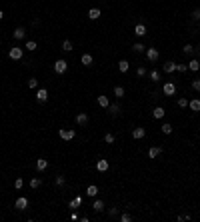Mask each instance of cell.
Wrapping results in <instances>:
<instances>
[{
  "mask_svg": "<svg viewBox=\"0 0 200 222\" xmlns=\"http://www.w3.org/2000/svg\"><path fill=\"white\" fill-rule=\"evenodd\" d=\"M110 168V164H108V160H104V158H100L98 162H96V170L98 172H106V170Z\"/></svg>",
  "mask_w": 200,
  "mask_h": 222,
  "instance_id": "8992f818",
  "label": "cell"
},
{
  "mask_svg": "<svg viewBox=\"0 0 200 222\" xmlns=\"http://www.w3.org/2000/svg\"><path fill=\"white\" fill-rule=\"evenodd\" d=\"M114 96L122 98V96H124V88H122V86H114Z\"/></svg>",
  "mask_w": 200,
  "mask_h": 222,
  "instance_id": "83f0119b",
  "label": "cell"
},
{
  "mask_svg": "<svg viewBox=\"0 0 200 222\" xmlns=\"http://www.w3.org/2000/svg\"><path fill=\"white\" fill-rule=\"evenodd\" d=\"M66 70H68V62H66L64 58H58V60L54 62V72H56V74H64Z\"/></svg>",
  "mask_w": 200,
  "mask_h": 222,
  "instance_id": "6da1fadb",
  "label": "cell"
},
{
  "mask_svg": "<svg viewBox=\"0 0 200 222\" xmlns=\"http://www.w3.org/2000/svg\"><path fill=\"white\" fill-rule=\"evenodd\" d=\"M188 70H194V72H198V70H200V62H198L196 58L188 62Z\"/></svg>",
  "mask_w": 200,
  "mask_h": 222,
  "instance_id": "cb8c5ba5",
  "label": "cell"
},
{
  "mask_svg": "<svg viewBox=\"0 0 200 222\" xmlns=\"http://www.w3.org/2000/svg\"><path fill=\"white\" fill-rule=\"evenodd\" d=\"M92 208H94V212H102V210H104V202H102V200H94Z\"/></svg>",
  "mask_w": 200,
  "mask_h": 222,
  "instance_id": "d4e9b609",
  "label": "cell"
},
{
  "mask_svg": "<svg viewBox=\"0 0 200 222\" xmlns=\"http://www.w3.org/2000/svg\"><path fill=\"white\" fill-rule=\"evenodd\" d=\"M12 36H14L16 40H22V38L26 36V30H24V28H16V30L12 32Z\"/></svg>",
  "mask_w": 200,
  "mask_h": 222,
  "instance_id": "ac0fdd59",
  "label": "cell"
},
{
  "mask_svg": "<svg viewBox=\"0 0 200 222\" xmlns=\"http://www.w3.org/2000/svg\"><path fill=\"white\" fill-rule=\"evenodd\" d=\"M162 90H164L166 96H174V92H176V84H174V82H166Z\"/></svg>",
  "mask_w": 200,
  "mask_h": 222,
  "instance_id": "5b68a950",
  "label": "cell"
},
{
  "mask_svg": "<svg viewBox=\"0 0 200 222\" xmlns=\"http://www.w3.org/2000/svg\"><path fill=\"white\" fill-rule=\"evenodd\" d=\"M128 68H130V62H128V60H120V62H118V70H120V72H128Z\"/></svg>",
  "mask_w": 200,
  "mask_h": 222,
  "instance_id": "7402d4cb",
  "label": "cell"
},
{
  "mask_svg": "<svg viewBox=\"0 0 200 222\" xmlns=\"http://www.w3.org/2000/svg\"><path fill=\"white\" fill-rule=\"evenodd\" d=\"M150 80H152V82H158V80H160V72H158V70H152V72H150Z\"/></svg>",
  "mask_w": 200,
  "mask_h": 222,
  "instance_id": "4dcf8cb0",
  "label": "cell"
},
{
  "mask_svg": "<svg viewBox=\"0 0 200 222\" xmlns=\"http://www.w3.org/2000/svg\"><path fill=\"white\" fill-rule=\"evenodd\" d=\"M64 176H56V186H64Z\"/></svg>",
  "mask_w": 200,
  "mask_h": 222,
  "instance_id": "b9f144b4",
  "label": "cell"
},
{
  "mask_svg": "<svg viewBox=\"0 0 200 222\" xmlns=\"http://www.w3.org/2000/svg\"><path fill=\"white\" fill-rule=\"evenodd\" d=\"M134 34L138 36V38L146 36V26H144V24H136V26H134Z\"/></svg>",
  "mask_w": 200,
  "mask_h": 222,
  "instance_id": "8fae6325",
  "label": "cell"
},
{
  "mask_svg": "<svg viewBox=\"0 0 200 222\" xmlns=\"http://www.w3.org/2000/svg\"><path fill=\"white\" fill-rule=\"evenodd\" d=\"M144 136H146V130H144V128H140V126L132 130V138H134V140H142Z\"/></svg>",
  "mask_w": 200,
  "mask_h": 222,
  "instance_id": "52a82bcc",
  "label": "cell"
},
{
  "mask_svg": "<svg viewBox=\"0 0 200 222\" xmlns=\"http://www.w3.org/2000/svg\"><path fill=\"white\" fill-rule=\"evenodd\" d=\"M88 18H90V20H98V18H100V8H90V10H88Z\"/></svg>",
  "mask_w": 200,
  "mask_h": 222,
  "instance_id": "9a60e30c",
  "label": "cell"
},
{
  "mask_svg": "<svg viewBox=\"0 0 200 222\" xmlns=\"http://www.w3.org/2000/svg\"><path fill=\"white\" fill-rule=\"evenodd\" d=\"M80 62H82L84 66H92V62H94L92 54H82V58H80Z\"/></svg>",
  "mask_w": 200,
  "mask_h": 222,
  "instance_id": "e0dca14e",
  "label": "cell"
},
{
  "mask_svg": "<svg viewBox=\"0 0 200 222\" xmlns=\"http://www.w3.org/2000/svg\"><path fill=\"white\" fill-rule=\"evenodd\" d=\"M178 106H180V108H186V106H188V100H186V98H180V100H178Z\"/></svg>",
  "mask_w": 200,
  "mask_h": 222,
  "instance_id": "60d3db41",
  "label": "cell"
},
{
  "mask_svg": "<svg viewBox=\"0 0 200 222\" xmlns=\"http://www.w3.org/2000/svg\"><path fill=\"white\" fill-rule=\"evenodd\" d=\"M114 140H116V138H114V134H110V132L104 134V142H106V144H114Z\"/></svg>",
  "mask_w": 200,
  "mask_h": 222,
  "instance_id": "d6a6232c",
  "label": "cell"
},
{
  "mask_svg": "<svg viewBox=\"0 0 200 222\" xmlns=\"http://www.w3.org/2000/svg\"><path fill=\"white\" fill-rule=\"evenodd\" d=\"M120 110H122V108L118 106V104H110V106H108V114H110V116H118V114H120Z\"/></svg>",
  "mask_w": 200,
  "mask_h": 222,
  "instance_id": "2e32d148",
  "label": "cell"
},
{
  "mask_svg": "<svg viewBox=\"0 0 200 222\" xmlns=\"http://www.w3.org/2000/svg\"><path fill=\"white\" fill-rule=\"evenodd\" d=\"M192 88H194V90H198V92H200V80H192Z\"/></svg>",
  "mask_w": 200,
  "mask_h": 222,
  "instance_id": "7bdbcfd3",
  "label": "cell"
},
{
  "mask_svg": "<svg viewBox=\"0 0 200 222\" xmlns=\"http://www.w3.org/2000/svg\"><path fill=\"white\" fill-rule=\"evenodd\" d=\"M40 184H42L40 178H32V180H30V188H38Z\"/></svg>",
  "mask_w": 200,
  "mask_h": 222,
  "instance_id": "836d02e7",
  "label": "cell"
},
{
  "mask_svg": "<svg viewBox=\"0 0 200 222\" xmlns=\"http://www.w3.org/2000/svg\"><path fill=\"white\" fill-rule=\"evenodd\" d=\"M120 220H122V222H130V220H132V214H128V212H124V214L120 216Z\"/></svg>",
  "mask_w": 200,
  "mask_h": 222,
  "instance_id": "8d00e7d4",
  "label": "cell"
},
{
  "mask_svg": "<svg viewBox=\"0 0 200 222\" xmlns=\"http://www.w3.org/2000/svg\"><path fill=\"white\" fill-rule=\"evenodd\" d=\"M14 206H16V208L18 210H26V206H28V198H24V196H20V198H18V200H16V204H14Z\"/></svg>",
  "mask_w": 200,
  "mask_h": 222,
  "instance_id": "9c48e42d",
  "label": "cell"
},
{
  "mask_svg": "<svg viewBox=\"0 0 200 222\" xmlns=\"http://www.w3.org/2000/svg\"><path fill=\"white\" fill-rule=\"evenodd\" d=\"M62 50H64V52H70V50H72V42H70V40H64V42H62Z\"/></svg>",
  "mask_w": 200,
  "mask_h": 222,
  "instance_id": "1f68e13d",
  "label": "cell"
},
{
  "mask_svg": "<svg viewBox=\"0 0 200 222\" xmlns=\"http://www.w3.org/2000/svg\"><path fill=\"white\" fill-rule=\"evenodd\" d=\"M8 56H10L12 60H22V56H24V50H22L20 46H12V48L8 50Z\"/></svg>",
  "mask_w": 200,
  "mask_h": 222,
  "instance_id": "7a4b0ae2",
  "label": "cell"
},
{
  "mask_svg": "<svg viewBox=\"0 0 200 222\" xmlns=\"http://www.w3.org/2000/svg\"><path fill=\"white\" fill-rule=\"evenodd\" d=\"M188 64H176V72H186Z\"/></svg>",
  "mask_w": 200,
  "mask_h": 222,
  "instance_id": "d590c367",
  "label": "cell"
},
{
  "mask_svg": "<svg viewBox=\"0 0 200 222\" xmlns=\"http://www.w3.org/2000/svg\"><path fill=\"white\" fill-rule=\"evenodd\" d=\"M132 50H134V52H144L146 46H144V44H140V42H136V44H132Z\"/></svg>",
  "mask_w": 200,
  "mask_h": 222,
  "instance_id": "4316f807",
  "label": "cell"
},
{
  "mask_svg": "<svg viewBox=\"0 0 200 222\" xmlns=\"http://www.w3.org/2000/svg\"><path fill=\"white\" fill-rule=\"evenodd\" d=\"M14 186H16L18 190H20V188L24 186V180H22V178H16V182H14Z\"/></svg>",
  "mask_w": 200,
  "mask_h": 222,
  "instance_id": "ab89813d",
  "label": "cell"
},
{
  "mask_svg": "<svg viewBox=\"0 0 200 222\" xmlns=\"http://www.w3.org/2000/svg\"><path fill=\"white\" fill-rule=\"evenodd\" d=\"M2 18H4V12H2V10H0V20H2Z\"/></svg>",
  "mask_w": 200,
  "mask_h": 222,
  "instance_id": "bcb514c9",
  "label": "cell"
},
{
  "mask_svg": "<svg viewBox=\"0 0 200 222\" xmlns=\"http://www.w3.org/2000/svg\"><path fill=\"white\" fill-rule=\"evenodd\" d=\"M80 204H82V198H80V196H76L74 200H70V208H72V210H74V208H78Z\"/></svg>",
  "mask_w": 200,
  "mask_h": 222,
  "instance_id": "484cf974",
  "label": "cell"
},
{
  "mask_svg": "<svg viewBox=\"0 0 200 222\" xmlns=\"http://www.w3.org/2000/svg\"><path fill=\"white\" fill-rule=\"evenodd\" d=\"M182 50H184V54H194V46L192 44H186Z\"/></svg>",
  "mask_w": 200,
  "mask_h": 222,
  "instance_id": "e575fe53",
  "label": "cell"
},
{
  "mask_svg": "<svg viewBox=\"0 0 200 222\" xmlns=\"http://www.w3.org/2000/svg\"><path fill=\"white\" fill-rule=\"evenodd\" d=\"M160 152H162V148H160V146H150V148H148V158H156Z\"/></svg>",
  "mask_w": 200,
  "mask_h": 222,
  "instance_id": "4fadbf2b",
  "label": "cell"
},
{
  "mask_svg": "<svg viewBox=\"0 0 200 222\" xmlns=\"http://www.w3.org/2000/svg\"><path fill=\"white\" fill-rule=\"evenodd\" d=\"M158 50L156 48H146V58L150 60V62H156V60H158Z\"/></svg>",
  "mask_w": 200,
  "mask_h": 222,
  "instance_id": "277c9868",
  "label": "cell"
},
{
  "mask_svg": "<svg viewBox=\"0 0 200 222\" xmlns=\"http://www.w3.org/2000/svg\"><path fill=\"white\" fill-rule=\"evenodd\" d=\"M188 106H190V110H192V112H200V100H196V98H194V100H190Z\"/></svg>",
  "mask_w": 200,
  "mask_h": 222,
  "instance_id": "d6986e66",
  "label": "cell"
},
{
  "mask_svg": "<svg viewBox=\"0 0 200 222\" xmlns=\"http://www.w3.org/2000/svg\"><path fill=\"white\" fill-rule=\"evenodd\" d=\"M108 214H110L112 218H114V216H118V208H110V210H108Z\"/></svg>",
  "mask_w": 200,
  "mask_h": 222,
  "instance_id": "f6af8a7d",
  "label": "cell"
},
{
  "mask_svg": "<svg viewBox=\"0 0 200 222\" xmlns=\"http://www.w3.org/2000/svg\"><path fill=\"white\" fill-rule=\"evenodd\" d=\"M152 116L158 118V120H160V118H164V108H162V106H156L154 112H152Z\"/></svg>",
  "mask_w": 200,
  "mask_h": 222,
  "instance_id": "603a6c76",
  "label": "cell"
},
{
  "mask_svg": "<svg viewBox=\"0 0 200 222\" xmlns=\"http://www.w3.org/2000/svg\"><path fill=\"white\" fill-rule=\"evenodd\" d=\"M192 18H194V20H198V18H200V8H196V10L192 12Z\"/></svg>",
  "mask_w": 200,
  "mask_h": 222,
  "instance_id": "ee69618b",
  "label": "cell"
},
{
  "mask_svg": "<svg viewBox=\"0 0 200 222\" xmlns=\"http://www.w3.org/2000/svg\"><path fill=\"white\" fill-rule=\"evenodd\" d=\"M36 100H38V102H46V100H48V90L40 88V90L36 92Z\"/></svg>",
  "mask_w": 200,
  "mask_h": 222,
  "instance_id": "30bf717a",
  "label": "cell"
},
{
  "mask_svg": "<svg viewBox=\"0 0 200 222\" xmlns=\"http://www.w3.org/2000/svg\"><path fill=\"white\" fill-rule=\"evenodd\" d=\"M36 48H38V46H36V42H34V40H28V42H26V50H30V52H34Z\"/></svg>",
  "mask_w": 200,
  "mask_h": 222,
  "instance_id": "f546056e",
  "label": "cell"
},
{
  "mask_svg": "<svg viewBox=\"0 0 200 222\" xmlns=\"http://www.w3.org/2000/svg\"><path fill=\"white\" fill-rule=\"evenodd\" d=\"M164 72H166V74L176 72V62H166V64H164Z\"/></svg>",
  "mask_w": 200,
  "mask_h": 222,
  "instance_id": "ffe728a7",
  "label": "cell"
},
{
  "mask_svg": "<svg viewBox=\"0 0 200 222\" xmlns=\"http://www.w3.org/2000/svg\"><path fill=\"white\" fill-rule=\"evenodd\" d=\"M86 196H90V198L98 196V186H96V184H90V186L86 188Z\"/></svg>",
  "mask_w": 200,
  "mask_h": 222,
  "instance_id": "5bb4252c",
  "label": "cell"
},
{
  "mask_svg": "<svg viewBox=\"0 0 200 222\" xmlns=\"http://www.w3.org/2000/svg\"><path fill=\"white\" fill-rule=\"evenodd\" d=\"M98 104L102 106V108H108V106H110V100H108V96H102V94H100V96H98Z\"/></svg>",
  "mask_w": 200,
  "mask_h": 222,
  "instance_id": "44dd1931",
  "label": "cell"
},
{
  "mask_svg": "<svg viewBox=\"0 0 200 222\" xmlns=\"http://www.w3.org/2000/svg\"><path fill=\"white\" fill-rule=\"evenodd\" d=\"M58 136H60L62 140H66V142H70V140H72L74 136H76V132H74L72 128H70V130H66V128H60V130H58Z\"/></svg>",
  "mask_w": 200,
  "mask_h": 222,
  "instance_id": "3957f363",
  "label": "cell"
},
{
  "mask_svg": "<svg viewBox=\"0 0 200 222\" xmlns=\"http://www.w3.org/2000/svg\"><path fill=\"white\" fill-rule=\"evenodd\" d=\"M160 130H162L164 134H170V132H172V124H168V122H164V124L160 126Z\"/></svg>",
  "mask_w": 200,
  "mask_h": 222,
  "instance_id": "f1b7e54d",
  "label": "cell"
},
{
  "mask_svg": "<svg viewBox=\"0 0 200 222\" xmlns=\"http://www.w3.org/2000/svg\"><path fill=\"white\" fill-rule=\"evenodd\" d=\"M38 86V80L36 78H30V80H28V88H36Z\"/></svg>",
  "mask_w": 200,
  "mask_h": 222,
  "instance_id": "74e56055",
  "label": "cell"
},
{
  "mask_svg": "<svg viewBox=\"0 0 200 222\" xmlns=\"http://www.w3.org/2000/svg\"><path fill=\"white\" fill-rule=\"evenodd\" d=\"M136 74H138L140 78H142V76H146V68H144V66H140V68L136 70Z\"/></svg>",
  "mask_w": 200,
  "mask_h": 222,
  "instance_id": "f35d334b",
  "label": "cell"
},
{
  "mask_svg": "<svg viewBox=\"0 0 200 222\" xmlns=\"http://www.w3.org/2000/svg\"><path fill=\"white\" fill-rule=\"evenodd\" d=\"M46 168H48V160H46V158H38L36 160V170H38V172H44Z\"/></svg>",
  "mask_w": 200,
  "mask_h": 222,
  "instance_id": "ba28073f",
  "label": "cell"
},
{
  "mask_svg": "<svg viewBox=\"0 0 200 222\" xmlns=\"http://www.w3.org/2000/svg\"><path fill=\"white\" fill-rule=\"evenodd\" d=\"M86 122H88V114H86V112H80V114L76 116V124H78V126H84Z\"/></svg>",
  "mask_w": 200,
  "mask_h": 222,
  "instance_id": "7c38bea8",
  "label": "cell"
}]
</instances>
